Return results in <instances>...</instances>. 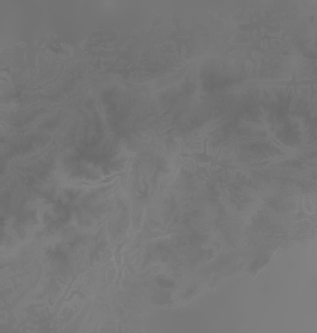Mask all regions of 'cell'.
Segmentation results:
<instances>
[{
	"label": "cell",
	"instance_id": "obj_2",
	"mask_svg": "<svg viewBox=\"0 0 317 333\" xmlns=\"http://www.w3.org/2000/svg\"><path fill=\"white\" fill-rule=\"evenodd\" d=\"M131 240H132V238H130L129 240H123L122 243L117 244L115 249V253H113V258H115L116 265H117V268H118L117 278H116V284H115L117 289L120 288V283H121V279H122V274H123V265H122V262H121V250H122V248L126 245V244H129Z\"/></svg>",
	"mask_w": 317,
	"mask_h": 333
},
{
	"label": "cell",
	"instance_id": "obj_1",
	"mask_svg": "<svg viewBox=\"0 0 317 333\" xmlns=\"http://www.w3.org/2000/svg\"><path fill=\"white\" fill-rule=\"evenodd\" d=\"M179 157L181 158H192L193 161L195 162V166H197V170H195V175L198 178H202V176H205V179H208V180L214 181L213 179L211 178L207 170L204 169V166L207 165H211V166H219L221 169L224 170H237V171H243V167L237 166L232 162V160H219V158L214 157V156H211L208 153V139L205 137L204 141H203V151L202 152H192V153H186V152H181Z\"/></svg>",
	"mask_w": 317,
	"mask_h": 333
},
{
	"label": "cell",
	"instance_id": "obj_3",
	"mask_svg": "<svg viewBox=\"0 0 317 333\" xmlns=\"http://www.w3.org/2000/svg\"><path fill=\"white\" fill-rule=\"evenodd\" d=\"M39 279H41V273H38V277H37V281H36V282H34V283H32V284H30L29 287H28V288H27V289H25V290H24V292H23V293H22V294H20V295H19V297H18V298H17V299L14 300V302H11V303H10V304H9V307H8V308H4V309H8V313H9V318H11V322H10V327H13V325H14V320H15V318H14V314H13V311H14V308H15V307H17V304H18V303H19L20 300H22V299H23V298H24V297H25V295H27V293H28V292H29V290H30V289H32V288H33V287H36V285H37V283H38V281H39Z\"/></svg>",
	"mask_w": 317,
	"mask_h": 333
}]
</instances>
